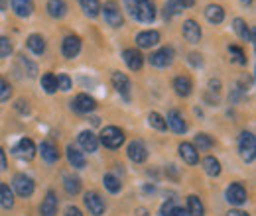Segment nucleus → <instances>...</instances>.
<instances>
[{
    "mask_svg": "<svg viewBox=\"0 0 256 216\" xmlns=\"http://www.w3.org/2000/svg\"><path fill=\"white\" fill-rule=\"evenodd\" d=\"M242 2H244V4H250V2H252V0H242Z\"/></svg>",
    "mask_w": 256,
    "mask_h": 216,
    "instance_id": "obj_55",
    "label": "nucleus"
},
{
    "mask_svg": "<svg viewBox=\"0 0 256 216\" xmlns=\"http://www.w3.org/2000/svg\"><path fill=\"white\" fill-rule=\"evenodd\" d=\"M122 57H124V63L128 65V69H132V71H140L142 65H144V57H142V53L138 49H132V47L124 49Z\"/></svg>",
    "mask_w": 256,
    "mask_h": 216,
    "instance_id": "obj_17",
    "label": "nucleus"
},
{
    "mask_svg": "<svg viewBox=\"0 0 256 216\" xmlns=\"http://www.w3.org/2000/svg\"><path fill=\"white\" fill-rule=\"evenodd\" d=\"M10 4H12L14 14L20 16V18H28V16L34 12L32 0H10Z\"/></svg>",
    "mask_w": 256,
    "mask_h": 216,
    "instance_id": "obj_21",
    "label": "nucleus"
},
{
    "mask_svg": "<svg viewBox=\"0 0 256 216\" xmlns=\"http://www.w3.org/2000/svg\"><path fill=\"white\" fill-rule=\"evenodd\" d=\"M193 148H195L197 152L211 150V148H213V140H211L207 134H197V136H195V144H193Z\"/></svg>",
    "mask_w": 256,
    "mask_h": 216,
    "instance_id": "obj_34",
    "label": "nucleus"
},
{
    "mask_svg": "<svg viewBox=\"0 0 256 216\" xmlns=\"http://www.w3.org/2000/svg\"><path fill=\"white\" fill-rule=\"evenodd\" d=\"M79 51H81V39H79V35H67L64 39V43H62V53H64V57L73 59V57L79 55Z\"/></svg>",
    "mask_w": 256,
    "mask_h": 216,
    "instance_id": "obj_9",
    "label": "nucleus"
},
{
    "mask_svg": "<svg viewBox=\"0 0 256 216\" xmlns=\"http://www.w3.org/2000/svg\"><path fill=\"white\" fill-rule=\"evenodd\" d=\"M246 199H248L246 189L240 185V183H230V185L226 187V201H228L230 205L240 207V205L246 203Z\"/></svg>",
    "mask_w": 256,
    "mask_h": 216,
    "instance_id": "obj_5",
    "label": "nucleus"
},
{
    "mask_svg": "<svg viewBox=\"0 0 256 216\" xmlns=\"http://www.w3.org/2000/svg\"><path fill=\"white\" fill-rule=\"evenodd\" d=\"M176 216H190V213H188V209H178Z\"/></svg>",
    "mask_w": 256,
    "mask_h": 216,
    "instance_id": "obj_52",
    "label": "nucleus"
},
{
    "mask_svg": "<svg viewBox=\"0 0 256 216\" xmlns=\"http://www.w3.org/2000/svg\"><path fill=\"white\" fill-rule=\"evenodd\" d=\"M178 2H180L184 8H192L193 4H195V0H178Z\"/></svg>",
    "mask_w": 256,
    "mask_h": 216,
    "instance_id": "obj_50",
    "label": "nucleus"
},
{
    "mask_svg": "<svg viewBox=\"0 0 256 216\" xmlns=\"http://www.w3.org/2000/svg\"><path fill=\"white\" fill-rule=\"evenodd\" d=\"M26 43H28V47L32 49L36 55H42V53L46 51V39H44L40 33H32Z\"/></svg>",
    "mask_w": 256,
    "mask_h": 216,
    "instance_id": "obj_29",
    "label": "nucleus"
},
{
    "mask_svg": "<svg viewBox=\"0 0 256 216\" xmlns=\"http://www.w3.org/2000/svg\"><path fill=\"white\" fill-rule=\"evenodd\" d=\"M174 89H176V93L180 94V96H190L193 91V83L190 77H176L174 79Z\"/></svg>",
    "mask_w": 256,
    "mask_h": 216,
    "instance_id": "obj_23",
    "label": "nucleus"
},
{
    "mask_svg": "<svg viewBox=\"0 0 256 216\" xmlns=\"http://www.w3.org/2000/svg\"><path fill=\"white\" fill-rule=\"evenodd\" d=\"M100 12H102V18H104V22H106L108 26H112V28H120V26H122L124 18H122L120 6H118L114 0L104 2V6L100 8Z\"/></svg>",
    "mask_w": 256,
    "mask_h": 216,
    "instance_id": "obj_4",
    "label": "nucleus"
},
{
    "mask_svg": "<svg viewBox=\"0 0 256 216\" xmlns=\"http://www.w3.org/2000/svg\"><path fill=\"white\" fill-rule=\"evenodd\" d=\"M128 157H130L134 163H142V161H146V157H148L146 146H144L140 140L130 142V144H128Z\"/></svg>",
    "mask_w": 256,
    "mask_h": 216,
    "instance_id": "obj_15",
    "label": "nucleus"
},
{
    "mask_svg": "<svg viewBox=\"0 0 256 216\" xmlns=\"http://www.w3.org/2000/svg\"><path fill=\"white\" fill-rule=\"evenodd\" d=\"M188 59H190V63H192L193 67H201V65H203V59H201V55H199V53H190V57H188Z\"/></svg>",
    "mask_w": 256,
    "mask_h": 216,
    "instance_id": "obj_46",
    "label": "nucleus"
},
{
    "mask_svg": "<svg viewBox=\"0 0 256 216\" xmlns=\"http://www.w3.org/2000/svg\"><path fill=\"white\" fill-rule=\"evenodd\" d=\"M124 8L128 14L144 24H152L156 20V8L150 0H124Z\"/></svg>",
    "mask_w": 256,
    "mask_h": 216,
    "instance_id": "obj_1",
    "label": "nucleus"
},
{
    "mask_svg": "<svg viewBox=\"0 0 256 216\" xmlns=\"http://www.w3.org/2000/svg\"><path fill=\"white\" fill-rule=\"evenodd\" d=\"M12 185H14V191H16L20 197H24V199L32 197L34 181L30 179V177H28V175H24V173H18V175H14V179H12Z\"/></svg>",
    "mask_w": 256,
    "mask_h": 216,
    "instance_id": "obj_6",
    "label": "nucleus"
},
{
    "mask_svg": "<svg viewBox=\"0 0 256 216\" xmlns=\"http://www.w3.org/2000/svg\"><path fill=\"white\" fill-rule=\"evenodd\" d=\"M56 79H58V89H60V91H69V89H71V79H69L67 75L62 73V75H58Z\"/></svg>",
    "mask_w": 256,
    "mask_h": 216,
    "instance_id": "obj_42",
    "label": "nucleus"
},
{
    "mask_svg": "<svg viewBox=\"0 0 256 216\" xmlns=\"http://www.w3.org/2000/svg\"><path fill=\"white\" fill-rule=\"evenodd\" d=\"M160 43V33L156 30H146V31H140L136 35V45L142 47V49H148L152 45H158Z\"/></svg>",
    "mask_w": 256,
    "mask_h": 216,
    "instance_id": "obj_12",
    "label": "nucleus"
},
{
    "mask_svg": "<svg viewBox=\"0 0 256 216\" xmlns=\"http://www.w3.org/2000/svg\"><path fill=\"white\" fill-rule=\"evenodd\" d=\"M205 18H207L211 24H221L224 20L223 6H219V4H209L207 10H205Z\"/></svg>",
    "mask_w": 256,
    "mask_h": 216,
    "instance_id": "obj_25",
    "label": "nucleus"
},
{
    "mask_svg": "<svg viewBox=\"0 0 256 216\" xmlns=\"http://www.w3.org/2000/svg\"><path fill=\"white\" fill-rule=\"evenodd\" d=\"M42 89L48 94H54L58 91V79H56L54 73H46V75L42 77Z\"/></svg>",
    "mask_w": 256,
    "mask_h": 216,
    "instance_id": "obj_33",
    "label": "nucleus"
},
{
    "mask_svg": "<svg viewBox=\"0 0 256 216\" xmlns=\"http://www.w3.org/2000/svg\"><path fill=\"white\" fill-rule=\"evenodd\" d=\"M6 6H8V0H0V10H6Z\"/></svg>",
    "mask_w": 256,
    "mask_h": 216,
    "instance_id": "obj_53",
    "label": "nucleus"
},
{
    "mask_svg": "<svg viewBox=\"0 0 256 216\" xmlns=\"http://www.w3.org/2000/svg\"><path fill=\"white\" fill-rule=\"evenodd\" d=\"M172 61H174V49L172 47H162L156 53H152V57H150V63L154 67H160V69L170 67Z\"/></svg>",
    "mask_w": 256,
    "mask_h": 216,
    "instance_id": "obj_10",
    "label": "nucleus"
},
{
    "mask_svg": "<svg viewBox=\"0 0 256 216\" xmlns=\"http://www.w3.org/2000/svg\"><path fill=\"white\" fill-rule=\"evenodd\" d=\"M228 53H230V57L234 59V61L238 63V65H246V57H244V51L238 47V45H228Z\"/></svg>",
    "mask_w": 256,
    "mask_h": 216,
    "instance_id": "obj_39",
    "label": "nucleus"
},
{
    "mask_svg": "<svg viewBox=\"0 0 256 216\" xmlns=\"http://www.w3.org/2000/svg\"><path fill=\"white\" fill-rule=\"evenodd\" d=\"M65 191L69 195H77L81 191V181L77 177H65Z\"/></svg>",
    "mask_w": 256,
    "mask_h": 216,
    "instance_id": "obj_38",
    "label": "nucleus"
},
{
    "mask_svg": "<svg viewBox=\"0 0 256 216\" xmlns=\"http://www.w3.org/2000/svg\"><path fill=\"white\" fill-rule=\"evenodd\" d=\"M180 155H182V159H184L186 163H190V165H195V163L199 161L197 150L193 148V144H188V142H184V144L180 146Z\"/></svg>",
    "mask_w": 256,
    "mask_h": 216,
    "instance_id": "obj_24",
    "label": "nucleus"
},
{
    "mask_svg": "<svg viewBox=\"0 0 256 216\" xmlns=\"http://www.w3.org/2000/svg\"><path fill=\"white\" fill-rule=\"evenodd\" d=\"M100 144H102L104 148H108V150L120 148V146L124 144V134H122V130L116 128V126H106V128H102V132H100Z\"/></svg>",
    "mask_w": 256,
    "mask_h": 216,
    "instance_id": "obj_2",
    "label": "nucleus"
},
{
    "mask_svg": "<svg viewBox=\"0 0 256 216\" xmlns=\"http://www.w3.org/2000/svg\"><path fill=\"white\" fill-rule=\"evenodd\" d=\"M188 213L190 216H203L205 215V207H203V203L199 201V197H188Z\"/></svg>",
    "mask_w": 256,
    "mask_h": 216,
    "instance_id": "obj_30",
    "label": "nucleus"
},
{
    "mask_svg": "<svg viewBox=\"0 0 256 216\" xmlns=\"http://www.w3.org/2000/svg\"><path fill=\"white\" fill-rule=\"evenodd\" d=\"M10 53H12V43H10V39L4 37V35H0V59L8 57Z\"/></svg>",
    "mask_w": 256,
    "mask_h": 216,
    "instance_id": "obj_40",
    "label": "nucleus"
},
{
    "mask_svg": "<svg viewBox=\"0 0 256 216\" xmlns=\"http://www.w3.org/2000/svg\"><path fill=\"white\" fill-rule=\"evenodd\" d=\"M81 8L85 12V16L89 18H95L100 12V2L98 0H81Z\"/></svg>",
    "mask_w": 256,
    "mask_h": 216,
    "instance_id": "obj_32",
    "label": "nucleus"
},
{
    "mask_svg": "<svg viewBox=\"0 0 256 216\" xmlns=\"http://www.w3.org/2000/svg\"><path fill=\"white\" fill-rule=\"evenodd\" d=\"M71 106H73L75 112L89 114V112H93V110L96 108V102H95V98H91L89 94H77L75 100L71 102Z\"/></svg>",
    "mask_w": 256,
    "mask_h": 216,
    "instance_id": "obj_8",
    "label": "nucleus"
},
{
    "mask_svg": "<svg viewBox=\"0 0 256 216\" xmlns=\"http://www.w3.org/2000/svg\"><path fill=\"white\" fill-rule=\"evenodd\" d=\"M148 122H150L152 128H156V130H160V132H164V130L168 128V126H166V118L160 116L158 112H152V114L148 116Z\"/></svg>",
    "mask_w": 256,
    "mask_h": 216,
    "instance_id": "obj_37",
    "label": "nucleus"
},
{
    "mask_svg": "<svg viewBox=\"0 0 256 216\" xmlns=\"http://www.w3.org/2000/svg\"><path fill=\"white\" fill-rule=\"evenodd\" d=\"M182 12H184V6H182L178 0H168V2H166V10H164L166 20H170V18H174V16L182 14Z\"/></svg>",
    "mask_w": 256,
    "mask_h": 216,
    "instance_id": "obj_35",
    "label": "nucleus"
},
{
    "mask_svg": "<svg viewBox=\"0 0 256 216\" xmlns=\"http://www.w3.org/2000/svg\"><path fill=\"white\" fill-rule=\"evenodd\" d=\"M226 216H248L246 213H242V211H228Z\"/></svg>",
    "mask_w": 256,
    "mask_h": 216,
    "instance_id": "obj_51",
    "label": "nucleus"
},
{
    "mask_svg": "<svg viewBox=\"0 0 256 216\" xmlns=\"http://www.w3.org/2000/svg\"><path fill=\"white\" fill-rule=\"evenodd\" d=\"M176 211H178V207L170 201V203H164L160 209V215L162 216H176Z\"/></svg>",
    "mask_w": 256,
    "mask_h": 216,
    "instance_id": "obj_43",
    "label": "nucleus"
},
{
    "mask_svg": "<svg viewBox=\"0 0 256 216\" xmlns=\"http://www.w3.org/2000/svg\"><path fill=\"white\" fill-rule=\"evenodd\" d=\"M79 146H81L85 152L93 154V152H96V148H98V140H96V136L93 132L85 130V132L79 134Z\"/></svg>",
    "mask_w": 256,
    "mask_h": 216,
    "instance_id": "obj_20",
    "label": "nucleus"
},
{
    "mask_svg": "<svg viewBox=\"0 0 256 216\" xmlns=\"http://www.w3.org/2000/svg\"><path fill=\"white\" fill-rule=\"evenodd\" d=\"M12 154L16 155L18 159H24V161H30L34 159V155H36V146H34L32 140H28V138H22L14 148H12Z\"/></svg>",
    "mask_w": 256,
    "mask_h": 216,
    "instance_id": "obj_7",
    "label": "nucleus"
},
{
    "mask_svg": "<svg viewBox=\"0 0 256 216\" xmlns=\"http://www.w3.org/2000/svg\"><path fill=\"white\" fill-rule=\"evenodd\" d=\"M65 216H83V215H81V211H79L77 207H69V209L65 211Z\"/></svg>",
    "mask_w": 256,
    "mask_h": 216,
    "instance_id": "obj_48",
    "label": "nucleus"
},
{
    "mask_svg": "<svg viewBox=\"0 0 256 216\" xmlns=\"http://www.w3.org/2000/svg\"><path fill=\"white\" fill-rule=\"evenodd\" d=\"M85 207L93 216H100L104 213V201L100 199L98 193H87L85 195Z\"/></svg>",
    "mask_w": 256,
    "mask_h": 216,
    "instance_id": "obj_13",
    "label": "nucleus"
},
{
    "mask_svg": "<svg viewBox=\"0 0 256 216\" xmlns=\"http://www.w3.org/2000/svg\"><path fill=\"white\" fill-rule=\"evenodd\" d=\"M234 31H236V35L240 37V39H244V41H254V31L250 30V26L242 20V18H234Z\"/></svg>",
    "mask_w": 256,
    "mask_h": 216,
    "instance_id": "obj_22",
    "label": "nucleus"
},
{
    "mask_svg": "<svg viewBox=\"0 0 256 216\" xmlns=\"http://www.w3.org/2000/svg\"><path fill=\"white\" fill-rule=\"evenodd\" d=\"M20 61L24 65V69H28V77H36V73H38V69H36V65L30 63L26 57H20Z\"/></svg>",
    "mask_w": 256,
    "mask_h": 216,
    "instance_id": "obj_44",
    "label": "nucleus"
},
{
    "mask_svg": "<svg viewBox=\"0 0 256 216\" xmlns=\"http://www.w3.org/2000/svg\"><path fill=\"white\" fill-rule=\"evenodd\" d=\"M238 152L246 163H252L256 155V140L252 132H242L238 138Z\"/></svg>",
    "mask_w": 256,
    "mask_h": 216,
    "instance_id": "obj_3",
    "label": "nucleus"
},
{
    "mask_svg": "<svg viewBox=\"0 0 256 216\" xmlns=\"http://www.w3.org/2000/svg\"><path fill=\"white\" fill-rule=\"evenodd\" d=\"M48 12L52 18H64L67 14V4L65 0H50L48 2Z\"/></svg>",
    "mask_w": 256,
    "mask_h": 216,
    "instance_id": "obj_27",
    "label": "nucleus"
},
{
    "mask_svg": "<svg viewBox=\"0 0 256 216\" xmlns=\"http://www.w3.org/2000/svg\"><path fill=\"white\" fill-rule=\"evenodd\" d=\"M10 94H12V87L8 85V81H6V79H2V77H0V102L8 100V98H10Z\"/></svg>",
    "mask_w": 256,
    "mask_h": 216,
    "instance_id": "obj_41",
    "label": "nucleus"
},
{
    "mask_svg": "<svg viewBox=\"0 0 256 216\" xmlns=\"http://www.w3.org/2000/svg\"><path fill=\"white\" fill-rule=\"evenodd\" d=\"M203 169H205V173L211 175V177H219V175H221V163H219V159H215L213 155H207V157L203 159Z\"/></svg>",
    "mask_w": 256,
    "mask_h": 216,
    "instance_id": "obj_26",
    "label": "nucleus"
},
{
    "mask_svg": "<svg viewBox=\"0 0 256 216\" xmlns=\"http://www.w3.org/2000/svg\"><path fill=\"white\" fill-rule=\"evenodd\" d=\"M110 81H112V87L128 100V98H130V81H128L126 75L120 73V71H114L112 77H110Z\"/></svg>",
    "mask_w": 256,
    "mask_h": 216,
    "instance_id": "obj_14",
    "label": "nucleus"
},
{
    "mask_svg": "<svg viewBox=\"0 0 256 216\" xmlns=\"http://www.w3.org/2000/svg\"><path fill=\"white\" fill-rule=\"evenodd\" d=\"M138 215H140V216H146V211H144V209H140V211H138Z\"/></svg>",
    "mask_w": 256,
    "mask_h": 216,
    "instance_id": "obj_54",
    "label": "nucleus"
},
{
    "mask_svg": "<svg viewBox=\"0 0 256 216\" xmlns=\"http://www.w3.org/2000/svg\"><path fill=\"white\" fill-rule=\"evenodd\" d=\"M182 31H184V37L190 43H199V39H201V28H199V24L195 20H186Z\"/></svg>",
    "mask_w": 256,
    "mask_h": 216,
    "instance_id": "obj_18",
    "label": "nucleus"
},
{
    "mask_svg": "<svg viewBox=\"0 0 256 216\" xmlns=\"http://www.w3.org/2000/svg\"><path fill=\"white\" fill-rule=\"evenodd\" d=\"M6 169V154H4V150L0 148V171H4Z\"/></svg>",
    "mask_w": 256,
    "mask_h": 216,
    "instance_id": "obj_49",
    "label": "nucleus"
},
{
    "mask_svg": "<svg viewBox=\"0 0 256 216\" xmlns=\"http://www.w3.org/2000/svg\"><path fill=\"white\" fill-rule=\"evenodd\" d=\"M67 159H69V163L75 167V169H83L85 167V155L81 154V152H77L73 146H69L67 148Z\"/></svg>",
    "mask_w": 256,
    "mask_h": 216,
    "instance_id": "obj_28",
    "label": "nucleus"
},
{
    "mask_svg": "<svg viewBox=\"0 0 256 216\" xmlns=\"http://www.w3.org/2000/svg\"><path fill=\"white\" fill-rule=\"evenodd\" d=\"M209 91H211V93H219V91H221V83L215 81V79H211V81H209Z\"/></svg>",
    "mask_w": 256,
    "mask_h": 216,
    "instance_id": "obj_47",
    "label": "nucleus"
},
{
    "mask_svg": "<svg viewBox=\"0 0 256 216\" xmlns=\"http://www.w3.org/2000/svg\"><path fill=\"white\" fill-rule=\"evenodd\" d=\"M40 154H42V159L48 161V163H56V161L60 159L58 146H56L54 142H50V140H46V142L40 144Z\"/></svg>",
    "mask_w": 256,
    "mask_h": 216,
    "instance_id": "obj_16",
    "label": "nucleus"
},
{
    "mask_svg": "<svg viewBox=\"0 0 256 216\" xmlns=\"http://www.w3.org/2000/svg\"><path fill=\"white\" fill-rule=\"evenodd\" d=\"M0 205L4 209H12L14 207V193L10 191V187L6 183H0Z\"/></svg>",
    "mask_w": 256,
    "mask_h": 216,
    "instance_id": "obj_31",
    "label": "nucleus"
},
{
    "mask_svg": "<svg viewBox=\"0 0 256 216\" xmlns=\"http://www.w3.org/2000/svg\"><path fill=\"white\" fill-rule=\"evenodd\" d=\"M40 213L42 216H56L58 215V197L54 191H50L46 195V199L42 201V207H40Z\"/></svg>",
    "mask_w": 256,
    "mask_h": 216,
    "instance_id": "obj_19",
    "label": "nucleus"
},
{
    "mask_svg": "<svg viewBox=\"0 0 256 216\" xmlns=\"http://www.w3.org/2000/svg\"><path fill=\"white\" fill-rule=\"evenodd\" d=\"M16 110H18V112H22V114H28L30 106H28V102H26V100H22V98H20V100L16 102Z\"/></svg>",
    "mask_w": 256,
    "mask_h": 216,
    "instance_id": "obj_45",
    "label": "nucleus"
},
{
    "mask_svg": "<svg viewBox=\"0 0 256 216\" xmlns=\"http://www.w3.org/2000/svg\"><path fill=\"white\" fill-rule=\"evenodd\" d=\"M102 183H104V187L110 191V193H118L120 191V179L118 177H114V175H104V179H102Z\"/></svg>",
    "mask_w": 256,
    "mask_h": 216,
    "instance_id": "obj_36",
    "label": "nucleus"
},
{
    "mask_svg": "<svg viewBox=\"0 0 256 216\" xmlns=\"http://www.w3.org/2000/svg\"><path fill=\"white\" fill-rule=\"evenodd\" d=\"M166 126H170L176 134H186L188 132V124L184 120V116L180 114V110H170L166 116Z\"/></svg>",
    "mask_w": 256,
    "mask_h": 216,
    "instance_id": "obj_11",
    "label": "nucleus"
}]
</instances>
